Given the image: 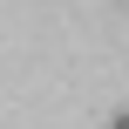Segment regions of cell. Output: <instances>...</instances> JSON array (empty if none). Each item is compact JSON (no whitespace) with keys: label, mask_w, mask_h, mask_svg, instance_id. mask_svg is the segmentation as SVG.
<instances>
[{"label":"cell","mask_w":129,"mask_h":129,"mask_svg":"<svg viewBox=\"0 0 129 129\" xmlns=\"http://www.w3.org/2000/svg\"><path fill=\"white\" fill-rule=\"evenodd\" d=\"M109 129H129V116H116V122H109Z\"/></svg>","instance_id":"6da1fadb"}]
</instances>
